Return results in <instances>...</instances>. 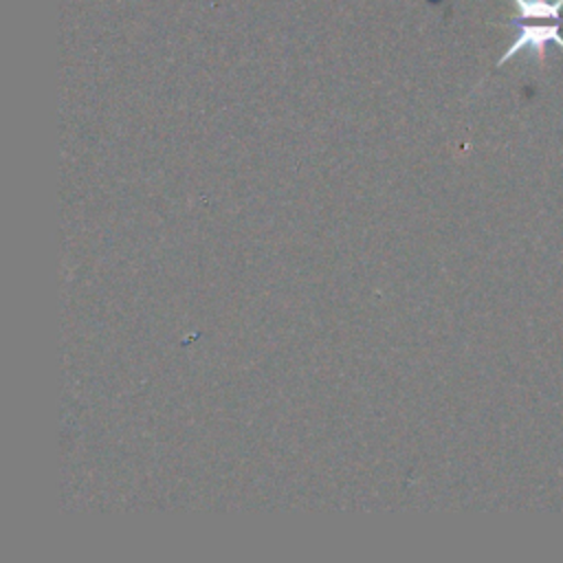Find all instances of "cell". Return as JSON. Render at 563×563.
<instances>
[{
    "label": "cell",
    "instance_id": "7a4b0ae2",
    "mask_svg": "<svg viewBox=\"0 0 563 563\" xmlns=\"http://www.w3.org/2000/svg\"><path fill=\"white\" fill-rule=\"evenodd\" d=\"M515 2V18H510V24L523 22V20H552L563 24V0H512Z\"/></svg>",
    "mask_w": 563,
    "mask_h": 563
},
{
    "label": "cell",
    "instance_id": "6da1fadb",
    "mask_svg": "<svg viewBox=\"0 0 563 563\" xmlns=\"http://www.w3.org/2000/svg\"><path fill=\"white\" fill-rule=\"evenodd\" d=\"M517 29L510 46L506 48V53L497 59L495 66H504L510 57L519 55V53H530L532 59H537L539 64L545 62V51L548 44H554L563 51V35H561V22H552V24H512Z\"/></svg>",
    "mask_w": 563,
    "mask_h": 563
}]
</instances>
